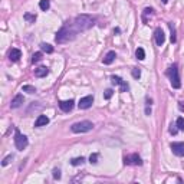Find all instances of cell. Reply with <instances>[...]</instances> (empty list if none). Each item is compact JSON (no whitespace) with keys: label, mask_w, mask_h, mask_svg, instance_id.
Wrapping results in <instances>:
<instances>
[{"label":"cell","mask_w":184,"mask_h":184,"mask_svg":"<svg viewBox=\"0 0 184 184\" xmlns=\"http://www.w3.org/2000/svg\"><path fill=\"white\" fill-rule=\"evenodd\" d=\"M41 49L43 52H46V53H52V52H53V48H52L49 43H42L41 45Z\"/></svg>","instance_id":"obj_19"},{"label":"cell","mask_w":184,"mask_h":184,"mask_svg":"<svg viewBox=\"0 0 184 184\" xmlns=\"http://www.w3.org/2000/svg\"><path fill=\"white\" fill-rule=\"evenodd\" d=\"M20 58H22V52L19 51V49H12L10 53H9V59H10L12 62H17Z\"/></svg>","instance_id":"obj_13"},{"label":"cell","mask_w":184,"mask_h":184,"mask_svg":"<svg viewBox=\"0 0 184 184\" xmlns=\"http://www.w3.org/2000/svg\"><path fill=\"white\" fill-rule=\"evenodd\" d=\"M49 124V118L46 115H39L38 119H36V122H35V127H43Z\"/></svg>","instance_id":"obj_15"},{"label":"cell","mask_w":184,"mask_h":184,"mask_svg":"<svg viewBox=\"0 0 184 184\" xmlns=\"http://www.w3.org/2000/svg\"><path fill=\"white\" fill-rule=\"evenodd\" d=\"M95 22H96V19L94 16H89V14H79V16H76L69 24H71L72 30L78 35L79 32H85V30H88V29H91V27L95 24Z\"/></svg>","instance_id":"obj_1"},{"label":"cell","mask_w":184,"mask_h":184,"mask_svg":"<svg viewBox=\"0 0 184 184\" xmlns=\"http://www.w3.org/2000/svg\"><path fill=\"white\" fill-rule=\"evenodd\" d=\"M171 150L178 157H184V143H173L171 144Z\"/></svg>","instance_id":"obj_9"},{"label":"cell","mask_w":184,"mask_h":184,"mask_svg":"<svg viewBox=\"0 0 184 184\" xmlns=\"http://www.w3.org/2000/svg\"><path fill=\"white\" fill-rule=\"evenodd\" d=\"M133 76H134L135 79L140 78V76H141V71H140V69H138V68H134V69H133Z\"/></svg>","instance_id":"obj_28"},{"label":"cell","mask_w":184,"mask_h":184,"mask_svg":"<svg viewBox=\"0 0 184 184\" xmlns=\"http://www.w3.org/2000/svg\"><path fill=\"white\" fill-rule=\"evenodd\" d=\"M148 14H150V16H153V14H154V10H153V9H150V7H147L145 10H144V13H143V20L144 22L147 20V16H148Z\"/></svg>","instance_id":"obj_22"},{"label":"cell","mask_w":184,"mask_h":184,"mask_svg":"<svg viewBox=\"0 0 184 184\" xmlns=\"http://www.w3.org/2000/svg\"><path fill=\"white\" fill-rule=\"evenodd\" d=\"M13 160V155H7L6 158H4L3 161H2V165H3V167H6L7 164H10V161Z\"/></svg>","instance_id":"obj_26"},{"label":"cell","mask_w":184,"mask_h":184,"mask_svg":"<svg viewBox=\"0 0 184 184\" xmlns=\"http://www.w3.org/2000/svg\"><path fill=\"white\" fill-rule=\"evenodd\" d=\"M24 19H26L27 22H35V20H36V16H32V14L26 13V14H24Z\"/></svg>","instance_id":"obj_31"},{"label":"cell","mask_w":184,"mask_h":184,"mask_svg":"<svg viewBox=\"0 0 184 184\" xmlns=\"http://www.w3.org/2000/svg\"><path fill=\"white\" fill-rule=\"evenodd\" d=\"M49 73V69L46 68V66H41V68L35 69V76L36 78H43V76H46Z\"/></svg>","instance_id":"obj_14"},{"label":"cell","mask_w":184,"mask_h":184,"mask_svg":"<svg viewBox=\"0 0 184 184\" xmlns=\"http://www.w3.org/2000/svg\"><path fill=\"white\" fill-rule=\"evenodd\" d=\"M27 144H29L27 137L23 135V134H20L19 130H16V134H14V145H16V148L19 151H23L27 147Z\"/></svg>","instance_id":"obj_5"},{"label":"cell","mask_w":184,"mask_h":184,"mask_svg":"<svg viewBox=\"0 0 184 184\" xmlns=\"http://www.w3.org/2000/svg\"><path fill=\"white\" fill-rule=\"evenodd\" d=\"M73 99H69V101H61L59 102V108L63 111V112H69V111H72V108H73Z\"/></svg>","instance_id":"obj_10"},{"label":"cell","mask_w":184,"mask_h":184,"mask_svg":"<svg viewBox=\"0 0 184 184\" xmlns=\"http://www.w3.org/2000/svg\"><path fill=\"white\" fill-rule=\"evenodd\" d=\"M84 161H85V158L84 157H76V158H72L71 164L72 165H81V164H84Z\"/></svg>","instance_id":"obj_20"},{"label":"cell","mask_w":184,"mask_h":184,"mask_svg":"<svg viewBox=\"0 0 184 184\" xmlns=\"http://www.w3.org/2000/svg\"><path fill=\"white\" fill-rule=\"evenodd\" d=\"M168 26H170V29H171V42H176L177 41V38H176V29H174V26L171 23H168Z\"/></svg>","instance_id":"obj_25"},{"label":"cell","mask_w":184,"mask_h":184,"mask_svg":"<svg viewBox=\"0 0 184 184\" xmlns=\"http://www.w3.org/2000/svg\"><path fill=\"white\" fill-rule=\"evenodd\" d=\"M115 58H116V53L114 51H109L108 53L105 55V56H104V63H105V65H111V63H112L114 61H115Z\"/></svg>","instance_id":"obj_12"},{"label":"cell","mask_w":184,"mask_h":184,"mask_svg":"<svg viewBox=\"0 0 184 184\" xmlns=\"http://www.w3.org/2000/svg\"><path fill=\"white\" fill-rule=\"evenodd\" d=\"M41 59H42V52H36V53H33V56H32V62H33V63L39 62Z\"/></svg>","instance_id":"obj_24"},{"label":"cell","mask_w":184,"mask_h":184,"mask_svg":"<svg viewBox=\"0 0 184 184\" xmlns=\"http://www.w3.org/2000/svg\"><path fill=\"white\" fill-rule=\"evenodd\" d=\"M76 38V33L73 30H72V27L69 23L63 24V26L61 27L58 30V33H56V38H55V41L58 42V43H66V42H71L73 41V39Z\"/></svg>","instance_id":"obj_2"},{"label":"cell","mask_w":184,"mask_h":184,"mask_svg":"<svg viewBox=\"0 0 184 184\" xmlns=\"http://www.w3.org/2000/svg\"><path fill=\"white\" fill-rule=\"evenodd\" d=\"M89 163L91 164L98 163V154H91V157H89Z\"/></svg>","instance_id":"obj_27"},{"label":"cell","mask_w":184,"mask_h":184,"mask_svg":"<svg viewBox=\"0 0 184 184\" xmlns=\"http://www.w3.org/2000/svg\"><path fill=\"white\" fill-rule=\"evenodd\" d=\"M154 38H155V43H157L158 46H163L164 42H165V35H164L163 29L157 27V29H155V32H154Z\"/></svg>","instance_id":"obj_8"},{"label":"cell","mask_w":184,"mask_h":184,"mask_svg":"<svg viewBox=\"0 0 184 184\" xmlns=\"http://www.w3.org/2000/svg\"><path fill=\"white\" fill-rule=\"evenodd\" d=\"M53 178L55 180H59V178H61V170H59V168H55L53 170Z\"/></svg>","instance_id":"obj_30"},{"label":"cell","mask_w":184,"mask_h":184,"mask_svg":"<svg viewBox=\"0 0 184 184\" xmlns=\"http://www.w3.org/2000/svg\"><path fill=\"white\" fill-rule=\"evenodd\" d=\"M161 2H163L164 4H165V3H168V0H161Z\"/></svg>","instance_id":"obj_34"},{"label":"cell","mask_w":184,"mask_h":184,"mask_svg":"<svg viewBox=\"0 0 184 184\" xmlns=\"http://www.w3.org/2000/svg\"><path fill=\"white\" fill-rule=\"evenodd\" d=\"M92 128H94V124L91 122V121H81V122H75L73 125L71 127L72 133H88V131H91Z\"/></svg>","instance_id":"obj_4"},{"label":"cell","mask_w":184,"mask_h":184,"mask_svg":"<svg viewBox=\"0 0 184 184\" xmlns=\"http://www.w3.org/2000/svg\"><path fill=\"white\" fill-rule=\"evenodd\" d=\"M124 164L125 165H130V164H134V165H141L143 164V160L138 154H131V155H127L124 158Z\"/></svg>","instance_id":"obj_6"},{"label":"cell","mask_w":184,"mask_h":184,"mask_svg":"<svg viewBox=\"0 0 184 184\" xmlns=\"http://www.w3.org/2000/svg\"><path fill=\"white\" fill-rule=\"evenodd\" d=\"M23 102H24L23 95H16L13 99H12V102H10V108L16 109V108H19V106H22V104H23Z\"/></svg>","instance_id":"obj_11"},{"label":"cell","mask_w":184,"mask_h":184,"mask_svg":"<svg viewBox=\"0 0 184 184\" xmlns=\"http://www.w3.org/2000/svg\"><path fill=\"white\" fill-rule=\"evenodd\" d=\"M135 56H137V59H140V61H144L145 59V52H144V49L143 48H138L135 51Z\"/></svg>","instance_id":"obj_17"},{"label":"cell","mask_w":184,"mask_h":184,"mask_svg":"<svg viewBox=\"0 0 184 184\" xmlns=\"http://www.w3.org/2000/svg\"><path fill=\"white\" fill-rule=\"evenodd\" d=\"M92 104H94V96H92V95H86V96H84V98L79 99L78 106L81 109H88V108H91V106H92Z\"/></svg>","instance_id":"obj_7"},{"label":"cell","mask_w":184,"mask_h":184,"mask_svg":"<svg viewBox=\"0 0 184 184\" xmlns=\"http://www.w3.org/2000/svg\"><path fill=\"white\" fill-rule=\"evenodd\" d=\"M111 82H112V85H118V86H121L124 84V81L121 78H119V76H111Z\"/></svg>","instance_id":"obj_18"},{"label":"cell","mask_w":184,"mask_h":184,"mask_svg":"<svg viewBox=\"0 0 184 184\" xmlns=\"http://www.w3.org/2000/svg\"><path fill=\"white\" fill-rule=\"evenodd\" d=\"M176 125H177V128L180 131H184V118L183 116H178L177 121H176Z\"/></svg>","instance_id":"obj_21"},{"label":"cell","mask_w":184,"mask_h":184,"mask_svg":"<svg viewBox=\"0 0 184 184\" xmlns=\"http://www.w3.org/2000/svg\"><path fill=\"white\" fill-rule=\"evenodd\" d=\"M39 7H41V10L46 12L49 7H51V2H49V0H41V2H39Z\"/></svg>","instance_id":"obj_16"},{"label":"cell","mask_w":184,"mask_h":184,"mask_svg":"<svg viewBox=\"0 0 184 184\" xmlns=\"http://www.w3.org/2000/svg\"><path fill=\"white\" fill-rule=\"evenodd\" d=\"M23 89L24 92H29V94H35V92H36V88H35V86H30V85H23Z\"/></svg>","instance_id":"obj_23"},{"label":"cell","mask_w":184,"mask_h":184,"mask_svg":"<svg viewBox=\"0 0 184 184\" xmlns=\"http://www.w3.org/2000/svg\"><path fill=\"white\" fill-rule=\"evenodd\" d=\"M177 125H173L171 124V127H170V134H173V135H176V134L178 133V128H176Z\"/></svg>","instance_id":"obj_32"},{"label":"cell","mask_w":184,"mask_h":184,"mask_svg":"<svg viewBox=\"0 0 184 184\" xmlns=\"http://www.w3.org/2000/svg\"><path fill=\"white\" fill-rule=\"evenodd\" d=\"M128 88H130V86H128V84H127V82H124L122 85L119 86V91H121V92H125V91H128Z\"/></svg>","instance_id":"obj_33"},{"label":"cell","mask_w":184,"mask_h":184,"mask_svg":"<svg viewBox=\"0 0 184 184\" xmlns=\"http://www.w3.org/2000/svg\"><path fill=\"white\" fill-rule=\"evenodd\" d=\"M112 94H114L112 89H106V91L104 92V98H105V99H109L111 96H112Z\"/></svg>","instance_id":"obj_29"},{"label":"cell","mask_w":184,"mask_h":184,"mask_svg":"<svg viewBox=\"0 0 184 184\" xmlns=\"http://www.w3.org/2000/svg\"><path fill=\"white\" fill-rule=\"evenodd\" d=\"M167 75L170 76V81H171V85H173V88H176V89L180 88V86H181V82H180L178 69H177V65H176V63H174V65H171L170 68H168Z\"/></svg>","instance_id":"obj_3"}]
</instances>
